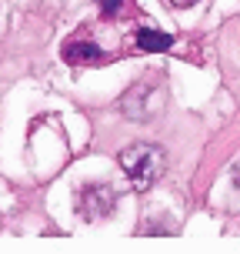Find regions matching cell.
<instances>
[{
  "mask_svg": "<svg viewBox=\"0 0 240 254\" xmlns=\"http://www.w3.org/2000/svg\"><path fill=\"white\" fill-rule=\"evenodd\" d=\"M100 7H103V13H114L124 7V0H100Z\"/></svg>",
  "mask_w": 240,
  "mask_h": 254,
  "instance_id": "5b68a950",
  "label": "cell"
},
{
  "mask_svg": "<svg viewBox=\"0 0 240 254\" xmlns=\"http://www.w3.org/2000/svg\"><path fill=\"white\" fill-rule=\"evenodd\" d=\"M120 167H124L127 178L134 181V188L144 190L164 174V151L157 144H130L120 154Z\"/></svg>",
  "mask_w": 240,
  "mask_h": 254,
  "instance_id": "6da1fadb",
  "label": "cell"
},
{
  "mask_svg": "<svg viewBox=\"0 0 240 254\" xmlns=\"http://www.w3.org/2000/svg\"><path fill=\"white\" fill-rule=\"evenodd\" d=\"M167 7H177V10H184V7H193L197 0H164Z\"/></svg>",
  "mask_w": 240,
  "mask_h": 254,
  "instance_id": "8992f818",
  "label": "cell"
},
{
  "mask_svg": "<svg viewBox=\"0 0 240 254\" xmlns=\"http://www.w3.org/2000/svg\"><path fill=\"white\" fill-rule=\"evenodd\" d=\"M63 57H67L70 64H94L100 54H97L94 44H70V47L63 51Z\"/></svg>",
  "mask_w": 240,
  "mask_h": 254,
  "instance_id": "277c9868",
  "label": "cell"
},
{
  "mask_svg": "<svg viewBox=\"0 0 240 254\" xmlns=\"http://www.w3.org/2000/svg\"><path fill=\"white\" fill-rule=\"evenodd\" d=\"M170 44H174V34H164V30H157V27H150V24L137 30V47L140 51L160 54V51H170Z\"/></svg>",
  "mask_w": 240,
  "mask_h": 254,
  "instance_id": "3957f363",
  "label": "cell"
},
{
  "mask_svg": "<svg viewBox=\"0 0 240 254\" xmlns=\"http://www.w3.org/2000/svg\"><path fill=\"white\" fill-rule=\"evenodd\" d=\"M77 207H80V214L87 217V221H100L114 207V190L107 188V184H87L77 194Z\"/></svg>",
  "mask_w": 240,
  "mask_h": 254,
  "instance_id": "7a4b0ae2",
  "label": "cell"
}]
</instances>
